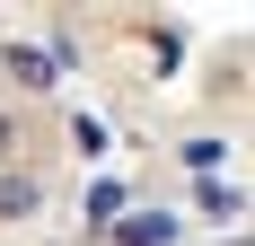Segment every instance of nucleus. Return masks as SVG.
<instances>
[{
  "label": "nucleus",
  "instance_id": "nucleus-1",
  "mask_svg": "<svg viewBox=\"0 0 255 246\" xmlns=\"http://www.w3.org/2000/svg\"><path fill=\"white\" fill-rule=\"evenodd\" d=\"M0 71L18 79V88H53V53H44V44H9V53H0Z\"/></svg>",
  "mask_w": 255,
  "mask_h": 246
},
{
  "label": "nucleus",
  "instance_id": "nucleus-2",
  "mask_svg": "<svg viewBox=\"0 0 255 246\" xmlns=\"http://www.w3.org/2000/svg\"><path fill=\"white\" fill-rule=\"evenodd\" d=\"M106 238H115V246H167V238H176V220H167V211H132V220H115Z\"/></svg>",
  "mask_w": 255,
  "mask_h": 246
},
{
  "label": "nucleus",
  "instance_id": "nucleus-3",
  "mask_svg": "<svg viewBox=\"0 0 255 246\" xmlns=\"http://www.w3.org/2000/svg\"><path fill=\"white\" fill-rule=\"evenodd\" d=\"M35 176H18V167H0V220H35Z\"/></svg>",
  "mask_w": 255,
  "mask_h": 246
},
{
  "label": "nucleus",
  "instance_id": "nucleus-4",
  "mask_svg": "<svg viewBox=\"0 0 255 246\" xmlns=\"http://www.w3.org/2000/svg\"><path fill=\"white\" fill-rule=\"evenodd\" d=\"M203 211H211V220H238V211H247V194H238V185H220V176H203Z\"/></svg>",
  "mask_w": 255,
  "mask_h": 246
},
{
  "label": "nucleus",
  "instance_id": "nucleus-5",
  "mask_svg": "<svg viewBox=\"0 0 255 246\" xmlns=\"http://www.w3.org/2000/svg\"><path fill=\"white\" fill-rule=\"evenodd\" d=\"M115 211H124V185H88V220L115 229Z\"/></svg>",
  "mask_w": 255,
  "mask_h": 246
},
{
  "label": "nucleus",
  "instance_id": "nucleus-6",
  "mask_svg": "<svg viewBox=\"0 0 255 246\" xmlns=\"http://www.w3.org/2000/svg\"><path fill=\"white\" fill-rule=\"evenodd\" d=\"M71 149H88V158H97V149H106V123H97V115H79V123H71Z\"/></svg>",
  "mask_w": 255,
  "mask_h": 246
},
{
  "label": "nucleus",
  "instance_id": "nucleus-7",
  "mask_svg": "<svg viewBox=\"0 0 255 246\" xmlns=\"http://www.w3.org/2000/svg\"><path fill=\"white\" fill-rule=\"evenodd\" d=\"M9 149H18V123H9V115H0V158H9Z\"/></svg>",
  "mask_w": 255,
  "mask_h": 246
}]
</instances>
